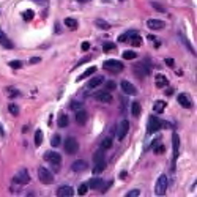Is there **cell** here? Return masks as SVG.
I'll list each match as a JSON object with an SVG mask.
<instances>
[{"label":"cell","instance_id":"cell-1","mask_svg":"<svg viewBox=\"0 0 197 197\" xmlns=\"http://www.w3.org/2000/svg\"><path fill=\"white\" fill-rule=\"evenodd\" d=\"M93 162H95V167H93L95 173H99L106 169V155H104L103 148L93 153Z\"/></svg>","mask_w":197,"mask_h":197},{"label":"cell","instance_id":"cell-2","mask_svg":"<svg viewBox=\"0 0 197 197\" xmlns=\"http://www.w3.org/2000/svg\"><path fill=\"white\" fill-rule=\"evenodd\" d=\"M169 186V178L167 175H159V178L156 180V185H155V194L156 196H164L167 191Z\"/></svg>","mask_w":197,"mask_h":197},{"label":"cell","instance_id":"cell-3","mask_svg":"<svg viewBox=\"0 0 197 197\" xmlns=\"http://www.w3.org/2000/svg\"><path fill=\"white\" fill-rule=\"evenodd\" d=\"M38 178L43 185H52L54 183V175L47 170L46 167H40L38 169Z\"/></svg>","mask_w":197,"mask_h":197},{"label":"cell","instance_id":"cell-4","mask_svg":"<svg viewBox=\"0 0 197 197\" xmlns=\"http://www.w3.org/2000/svg\"><path fill=\"white\" fill-rule=\"evenodd\" d=\"M103 68L106 71H111V73H120V71H123V63L118 60H106Z\"/></svg>","mask_w":197,"mask_h":197},{"label":"cell","instance_id":"cell-5","mask_svg":"<svg viewBox=\"0 0 197 197\" xmlns=\"http://www.w3.org/2000/svg\"><path fill=\"white\" fill-rule=\"evenodd\" d=\"M65 150L68 155H76L79 150V142L76 140V137H66L65 140Z\"/></svg>","mask_w":197,"mask_h":197},{"label":"cell","instance_id":"cell-6","mask_svg":"<svg viewBox=\"0 0 197 197\" xmlns=\"http://www.w3.org/2000/svg\"><path fill=\"white\" fill-rule=\"evenodd\" d=\"M159 129H161V120L156 115H152L148 118V132L153 134V132H156Z\"/></svg>","mask_w":197,"mask_h":197},{"label":"cell","instance_id":"cell-7","mask_svg":"<svg viewBox=\"0 0 197 197\" xmlns=\"http://www.w3.org/2000/svg\"><path fill=\"white\" fill-rule=\"evenodd\" d=\"M129 131V122L128 120H123L120 125H118V129H117V139L118 140H123Z\"/></svg>","mask_w":197,"mask_h":197},{"label":"cell","instance_id":"cell-8","mask_svg":"<svg viewBox=\"0 0 197 197\" xmlns=\"http://www.w3.org/2000/svg\"><path fill=\"white\" fill-rule=\"evenodd\" d=\"M134 74L139 77V79H144L147 74H150V68L147 65H144V63H137L134 66Z\"/></svg>","mask_w":197,"mask_h":197},{"label":"cell","instance_id":"cell-9","mask_svg":"<svg viewBox=\"0 0 197 197\" xmlns=\"http://www.w3.org/2000/svg\"><path fill=\"white\" fill-rule=\"evenodd\" d=\"M29 181H30V177H29V173H27L25 169H22V170H19V172L16 173L14 183H19V185H27Z\"/></svg>","mask_w":197,"mask_h":197},{"label":"cell","instance_id":"cell-10","mask_svg":"<svg viewBox=\"0 0 197 197\" xmlns=\"http://www.w3.org/2000/svg\"><path fill=\"white\" fill-rule=\"evenodd\" d=\"M147 27H148L150 30H162L166 24H164V21L161 19H148L147 21Z\"/></svg>","mask_w":197,"mask_h":197},{"label":"cell","instance_id":"cell-11","mask_svg":"<svg viewBox=\"0 0 197 197\" xmlns=\"http://www.w3.org/2000/svg\"><path fill=\"white\" fill-rule=\"evenodd\" d=\"M44 159H46V161H49L51 164H60L62 162V156L58 153H55V152H46Z\"/></svg>","mask_w":197,"mask_h":197},{"label":"cell","instance_id":"cell-12","mask_svg":"<svg viewBox=\"0 0 197 197\" xmlns=\"http://www.w3.org/2000/svg\"><path fill=\"white\" fill-rule=\"evenodd\" d=\"M120 87H122V90L125 91L126 95H137V90H136V87L131 84V82H128V81H123L122 84H120Z\"/></svg>","mask_w":197,"mask_h":197},{"label":"cell","instance_id":"cell-13","mask_svg":"<svg viewBox=\"0 0 197 197\" xmlns=\"http://www.w3.org/2000/svg\"><path fill=\"white\" fill-rule=\"evenodd\" d=\"M87 120H88V114H87L85 111H82V109L76 111V122H77V125H85Z\"/></svg>","mask_w":197,"mask_h":197},{"label":"cell","instance_id":"cell-14","mask_svg":"<svg viewBox=\"0 0 197 197\" xmlns=\"http://www.w3.org/2000/svg\"><path fill=\"white\" fill-rule=\"evenodd\" d=\"M96 99H98L99 103H106V104H109V103H112V95L109 93V91H101V93H98L96 95Z\"/></svg>","mask_w":197,"mask_h":197},{"label":"cell","instance_id":"cell-15","mask_svg":"<svg viewBox=\"0 0 197 197\" xmlns=\"http://www.w3.org/2000/svg\"><path fill=\"white\" fill-rule=\"evenodd\" d=\"M73 194H74V189H73L71 186H62L60 189L57 191L58 197H71Z\"/></svg>","mask_w":197,"mask_h":197},{"label":"cell","instance_id":"cell-16","mask_svg":"<svg viewBox=\"0 0 197 197\" xmlns=\"http://www.w3.org/2000/svg\"><path fill=\"white\" fill-rule=\"evenodd\" d=\"M155 84H156V87H159V88H162V87H167L169 79L164 74H156V77H155Z\"/></svg>","mask_w":197,"mask_h":197},{"label":"cell","instance_id":"cell-17","mask_svg":"<svg viewBox=\"0 0 197 197\" xmlns=\"http://www.w3.org/2000/svg\"><path fill=\"white\" fill-rule=\"evenodd\" d=\"M87 185H88V188H91V189H101L104 181H103V178H91Z\"/></svg>","mask_w":197,"mask_h":197},{"label":"cell","instance_id":"cell-18","mask_svg":"<svg viewBox=\"0 0 197 197\" xmlns=\"http://www.w3.org/2000/svg\"><path fill=\"white\" fill-rule=\"evenodd\" d=\"M172 144H173V158H178V148H180V137L178 134H173L172 136Z\"/></svg>","mask_w":197,"mask_h":197},{"label":"cell","instance_id":"cell-19","mask_svg":"<svg viewBox=\"0 0 197 197\" xmlns=\"http://www.w3.org/2000/svg\"><path fill=\"white\" fill-rule=\"evenodd\" d=\"M71 169L74 172H82V170H85V169H87V162L81 161V159H79V161H74V162H73V166H71Z\"/></svg>","mask_w":197,"mask_h":197},{"label":"cell","instance_id":"cell-20","mask_svg":"<svg viewBox=\"0 0 197 197\" xmlns=\"http://www.w3.org/2000/svg\"><path fill=\"white\" fill-rule=\"evenodd\" d=\"M0 44H2V46H5L6 49H13V43H11L10 40H8V36H6L5 33H3L2 30H0Z\"/></svg>","mask_w":197,"mask_h":197},{"label":"cell","instance_id":"cell-21","mask_svg":"<svg viewBox=\"0 0 197 197\" xmlns=\"http://www.w3.org/2000/svg\"><path fill=\"white\" fill-rule=\"evenodd\" d=\"M178 103H180V106H183V107H186V109H189L191 107V101H189V98L185 95V93H181V95H178Z\"/></svg>","mask_w":197,"mask_h":197},{"label":"cell","instance_id":"cell-22","mask_svg":"<svg viewBox=\"0 0 197 197\" xmlns=\"http://www.w3.org/2000/svg\"><path fill=\"white\" fill-rule=\"evenodd\" d=\"M57 125H58V128H66L68 125H70V118H68V115L60 114V115H58V120H57Z\"/></svg>","mask_w":197,"mask_h":197},{"label":"cell","instance_id":"cell-23","mask_svg":"<svg viewBox=\"0 0 197 197\" xmlns=\"http://www.w3.org/2000/svg\"><path fill=\"white\" fill-rule=\"evenodd\" d=\"M140 111H142V107H140V103L139 101H134L131 104V114L134 117H139L140 115Z\"/></svg>","mask_w":197,"mask_h":197},{"label":"cell","instance_id":"cell-24","mask_svg":"<svg viewBox=\"0 0 197 197\" xmlns=\"http://www.w3.org/2000/svg\"><path fill=\"white\" fill-rule=\"evenodd\" d=\"M104 82V79L101 76H98V77H93V79H91L90 82H88V88H96V87L98 85H101Z\"/></svg>","mask_w":197,"mask_h":197},{"label":"cell","instance_id":"cell-25","mask_svg":"<svg viewBox=\"0 0 197 197\" xmlns=\"http://www.w3.org/2000/svg\"><path fill=\"white\" fill-rule=\"evenodd\" d=\"M65 25L68 27V29H71V30H76L77 29V21L73 19V17H66V19H65Z\"/></svg>","mask_w":197,"mask_h":197},{"label":"cell","instance_id":"cell-26","mask_svg":"<svg viewBox=\"0 0 197 197\" xmlns=\"http://www.w3.org/2000/svg\"><path fill=\"white\" fill-rule=\"evenodd\" d=\"M164 109H166V103H164V101H156V103H155V106H153V111L156 114H161Z\"/></svg>","mask_w":197,"mask_h":197},{"label":"cell","instance_id":"cell-27","mask_svg":"<svg viewBox=\"0 0 197 197\" xmlns=\"http://www.w3.org/2000/svg\"><path fill=\"white\" fill-rule=\"evenodd\" d=\"M95 71H96V68H95V66H90V68H87V70L84 71V74H82L81 77H77V82H79V81H82V79H85V77H88V76H91V74H93Z\"/></svg>","mask_w":197,"mask_h":197},{"label":"cell","instance_id":"cell-28","mask_svg":"<svg viewBox=\"0 0 197 197\" xmlns=\"http://www.w3.org/2000/svg\"><path fill=\"white\" fill-rule=\"evenodd\" d=\"M95 24H96V27H99V29H101V30H107V29H111V25H109V22L103 21V19H96V21H95Z\"/></svg>","mask_w":197,"mask_h":197},{"label":"cell","instance_id":"cell-29","mask_svg":"<svg viewBox=\"0 0 197 197\" xmlns=\"http://www.w3.org/2000/svg\"><path fill=\"white\" fill-rule=\"evenodd\" d=\"M5 93L10 96V98H14V96H19V90H16L14 87H6V88H5Z\"/></svg>","mask_w":197,"mask_h":197},{"label":"cell","instance_id":"cell-30","mask_svg":"<svg viewBox=\"0 0 197 197\" xmlns=\"http://www.w3.org/2000/svg\"><path fill=\"white\" fill-rule=\"evenodd\" d=\"M129 41H131V44L132 46H140L142 44V38L137 33H134V35H131L129 36Z\"/></svg>","mask_w":197,"mask_h":197},{"label":"cell","instance_id":"cell-31","mask_svg":"<svg viewBox=\"0 0 197 197\" xmlns=\"http://www.w3.org/2000/svg\"><path fill=\"white\" fill-rule=\"evenodd\" d=\"M41 144H43V131L38 129V131L35 132V145L40 147Z\"/></svg>","mask_w":197,"mask_h":197},{"label":"cell","instance_id":"cell-32","mask_svg":"<svg viewBox=\"0 0 197 197\" xmlns=\"http://www.w3.org/2000/svg\"><path fill=\"white\" fill-rule=\"evenodd\" d=\"M115 88H117V84H115L114 81H107L106 84H104V90L109 91V93H111V91H114Z\"/></svg>","mask_w":197,"mask_h":197},{"label":"cell","instance_id":"cell-33","mask_svg":"<svg viewBox=\"0 0 197 197\" xmlns=\"http://www.w3.org/2000/svg\"><path fill=\"white\" fill-rule=\"evenodd\" d=\"M111 147H112V139L111 137H104V139L101 140V148L107 150V148H111Z\"/></svg>","mask_w":197,"mask_h":197},{"label":"cell","instance_id":"cell-34","mask_svg":"<svg viewBox=\"0 0 197 197\" xmlns=\"http://www.w3.org/2000/svg\"><path fill=\"white\" fill-rule=\"evenodd\" d=\"M87 191H88V185H87V183H82V185H79V188H77V194L79 196H85Z\"/></svg>","mask_w":197,"mask_h":197},{"label":"cell","instance_id":"cell-35","mask_svg":"<svg viewBox=\"0 0 197 197\" xmlns=\"http://www.w3.org/2000/svg\"><path fill=\"white\" fill-rule=\"evenodd\" d=\"M136 57H137V54L132 52V51H125L123 52V58H125V60H132V58H136Z\"/></svg>","mask_w":197,"mask_h":197},{"label":"cell","instance_id":"cell-36","mask_svg":"<svg viewBox=\"0 0 197 197\" xmlns=\"http://www.w3.org/2000/svg\"><path fill=\"white\" fill-rule=\"evenodd\" d=\"M33 16H35V13L32 11V10H27L22 13V17H24V21H32L33 19Z\"/></svg>","mask_w":197,"mask_h":197},{"label":"cell","instance_id":"cell-37","mask_svg":"<svg viewBox=\"0 0 197 197\" xmlns=\"http://www.w3.org/2000/svg\"><path fill=\"white\" fill-rule=\"evenodd\" d=\"M82 104L84 103H81V101H73L70 104V109L71 111H79V109H82Z\"/></svg>","mask_w":197,"mask_h":197},{"label":"cell","instance_id":"cell-38","mask_svg":"<svg viewBox=\"0 0 197 197\" xmlns=\"http://www.w3.org/2000/svg\"><path fill=\"white\" fill-rule=\"evenodd\" d=\"M114 49H115V44H114V43H106L103 46V51L104 52H111V51H114Z\"/></svg>","mask_w":197,"mask_h":197},{"label":"cell","instance_id":"cell-39","mask_svg":"<svg viewBox=\"0 0 197 197\" xmlns=\"http://www.w3.org/2000/svg\"><path fill=\"white\" fill-rule=\"evenodd\" d=\"M136 32H128V33H125V35H120L118 36V41H122V43H125V41H128V38H129L131 35H134Z\"/></svg>","mask_w":197,"mask_h":197},{"label":"cell","instance_id":"cell-40","mask_svg":"<svg viewBox=\"0 0 197 197\" xmlns=\"http://www.w3.org/2000/svg\"><path fill=\"white\" fill-rule=\"evenodd\" d=\"M8 109H10V112L13 114V115H17V114H19V107H17L14 103H11L10 106H8Z\"/></svg>","mask_w":197,"mask_h":197},{"label":"cell","instance_id":"cell-41","mask_svg":"<svg viewBox=\"0 0 197 197\" xmlns=\"http://www.w3.org/2000/svg\"><path fill=\"white\" fill-rule=\"evenodd\" d=\"M10 66H11V68H14V70H19V68H22V62H19V60H13V62H10Z\"/></svg>","mask_w":197,"mask_h":197},{"label":"cell","instance_id":"cell-42","mask_svg":"<svg viewBox=\"0 0 197 197\" xmlns=\"http://www.w3.org/2000/svg\"><path fill=\"white\" fill-rule=\"evenodd\" d=\"M51 145L52 147H58V145H60V136H54L52 140H51Z\"/></svg>","mask_w":197,"mask_h":197},{"label":"cell","instance_id":"cell-43","mask_svg":"<svg viewBox=\"0 0 197 197\" xmlns=\"http://www.w3.org/2000/svg\"><path fill=\"white\" fill-rule=\"evenodd\" d=\"M152 6L155 8V10L161 11V13H164V11H166V8H164L162 5H159V3H156V2H152Z\"/></svg>","mask_w":197,"mask_h":197},{"label":"cell","instance_id":"cell-44","mask_svg":"<svg viewBox=\"0 0 197 197\" xmlns=\"http://www.w3.org/2000/svg\"><path fill=\"white\" fill-rule=\"evenodd\" d=\"M137 196H140V191L139 189H132L129 192H126V197H137Z\"/></svg>","mask_w":197,"mask_h":197},{"label":"cell","instance_id":"cell-45","mask_svg":"<svg viewBox=\"0 0 197 197\" xmlns=\"http://www.w3.org/2000/svg\"><path fill=\"white\" fill-rule=\"evenodd\" d=\"M29 62H30V65H35V63H40L41 62V58L40 57H32Z\"/></svg>","mask_w":197,"mask_h":197},{"label":"cell","instance_id":"cell-46","mask_svg":"<svg viewBox=\"0 0 197 197\" xmlns=\"http://www.w3.org/2000/svg\"><path fill=\"white\" fill-rule=\"evenodd\" d=\"M162 152H164V147H162V145L155 147V153H162Z\"/></svg>","mask_w":197,"mask_h":197},{"label":"cell","instance_id":"cell-47","mask_svg":"<svg viewBox=\"0 0 197 197\" xmlns=\"http://www.w3.org/2000/svg\"><path fill=\"white\" fill-rule=\"evenodd\" d=\"M88 49H90V43H87V41L82 43V51H88Z\"/></svg>","mask_w":197,"mask_h":197},{"label":"cell","instance_id":"cell-48","mask_svg":"<svg viewBox=\"0 0 197 197\" xmlns=\"http://www.w3.org/2000/svg\"><path fill=\"white\" fill-rule=\"evenodd\" d=\"M166 65L173 66V58H166Z\"/></svg>","mask_w":197,"mask_h":197},{"label":"cell","instance_id":"cell-49","mask_svg":"<svg viewBox=\"0 0 197 197\" xmlns=\"http://www.w3.org/2000/svg\"><path fill=\"white\" fill-rule=\"evenodd\" d=\"M85 62H90V57H85L84 60H81L79 63H77V65H82V63H85Z\"/></svg>","mask_w":197,"mask_h":197},{"label":"cell","instance_id":"cell-50","mask_svg":"<svg viewBox=\"0 0 197 197\" xmlns=\"http://www.w3.org/2000/svg\"><path fill=\"white\" fill-rule=\"evenodd\" d=\"M126 175H128V173H126L125 170H123V172L120 173V178H122V180H125V178H126Z\"/></svg>","mask_w":197,"mask_h":197},{"label":"cell","instance_id":"cell-51","mask_svg":"<svg viewBox=\"0 0 197 197\" xmlns=\"http://www.w3.org/2000/svg\"><path fill=\"white\" fill-rule=\"evenodd\" d=\"M172 93H173V90H172V88H167V90H166V95H167V96H170Z\"/></svg>","mask_w":197,"mask_h":197},{"label":"cell","instance_id":"cell-52","mask_svg":"<svg viewBox=\"0 0 197 197\" xmlns=\"http://www.w3.org/2000/svg\"><path fill=\"white\" fill-rule=\"evenodd\" d=\"M32 2H35V3H46L47 0H32Z\"/></svg>","mask_w":197,"mask_h":197},{"label":"cell","instance_id":"cell-53","mask_svg":"<svg viewBox=\"0 0 197 197\" xmlns=\"http://www.w3.org/2000/svg\"><path fill=\"white\" fill-rule=\"evenodd\" d=\"M0 136H5V132H3V128H2V125H0Z\"/></svg>","mask_w":197,"mask_h":197},{"label":"cell","instance_id":"cell-54","mask_svg":"<svg viewBox=\"0 0 197 197\" xmlns=\"http://www.w3.org/2000/svg\"><path fill=\"white\" fill-rule=\"evenodd\" d=\"M103 2H104V3H109V2H111V0H103Z\"/></svg>","mask_w":197,"mask_h":197},{"label":"cell","instance_id":"cell-55","mask_svg":"<svg viewBox=\"0 0 197 197\" xmlns=\"http://www.w3.org/2000/svg\"><path fill=\"white\" fill-rule=\"evenodd\" d=\"M77 2H87V0H77Z\"/></svg>","mask_w":197,"mask_h":197},{"label":"cell","instance_id":"cell-56","mask_svg":"<svg viewBox=\"0 0 197 197\" xmlns=\"http://www.w3.org/2000/svg\"><path fill=\"white\" fill-rule=\"evenodd\" d=\"M118 2H125V0H118Z\"/></svg>","mask_w":197,"mask_h":197}]
</instances>
